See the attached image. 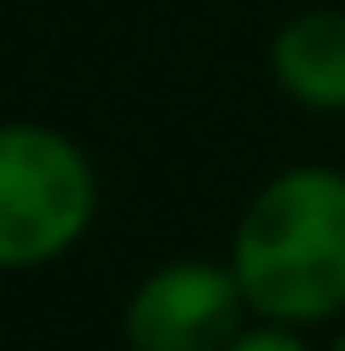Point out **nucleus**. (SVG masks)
<instances>
[{
    "label": "nucleus",
    "mask_w": 345,
    "mask_h": 351,
    "mask_svg": "<svg viewBox=\"0 0 345 351\" xmlns=\"http://www.w3.org/2000/svg\"><path fill=\"white\" fill-rule=\"evenodd\" d=\"M253 323L248 294L225 259H162L127 288L121 340L127 351H225Z\"/></svg>",
    "instance_id": "3"
},
{
    "label": "nucleus",
    "mask_w": 345,
    "mask_h": 351,
    "mask_svg": "<svg viewBox=\"0 0 345 351\" xmlns=\"http://www.w3.org/2000/svg\"><path fill=\"white\" fill-rule=\"evenodd\" d=\"M322 351H345V317L334 323V334H328V346H322Z\"/></svg>",
    "instance_id": "6"
},
{
    "label": "nucleus",
    "mask_w": 345,
    "mask_h": 351,
    "mask_svg": "<svg viewBox=\"0 0 345 351\" xmlns=\"http://www.w3.org/2000/svg\"><path fill=\"white\" fill-rule=\"evenodd\" d=\"M270 86L305 115H345V6H305L265 47Z\"/></svg>",
    "instance_id": "4"
},
{
    "label": "nucleus",
    "mask_w": 345,
    "mask_h": 351,
    "mask_svg": "<svg viewBox=\"0 0 345 351\" xmlns=\"http://www.w3.org/2000/svg\"><path fill=\"white\" fill-rule=\"evenodd\" d=\"M225 265L248 311L282 328H334L345 317V167L294 162L242 202Z\"/></svg>",
    "instance_id": "1"
},
{
    "label": "nucleus",
    "mask_w": 345,
    "mask_h": 351,
    "mask_svg": "<svg viewBox=\"0 0 345 351\" xmlns=\"http://www.w3.org/2000/svg\"><path fill=\"white\" fill-rule=\"evenodd\" d=\"M225 351H316V340L305 328H282V323H259V317H253Z\"/></svg>",
    "instance_id": "5"
},
{
    "label": "nucleus",
    "mask_w": 345,
    "mask_h": 351,
    "mask_svg": "<svg viewBox=\"0 0 345 351\" xmlns=\"http://www.w3.org/2000/svg\"><path fill=\"white\" fill-rule=\"evenodd\" d=\"M98 162L52 121H0V276L58 265L98 225Z\"/></svg>",
    "instance_id": "2"
}]
</instances>
